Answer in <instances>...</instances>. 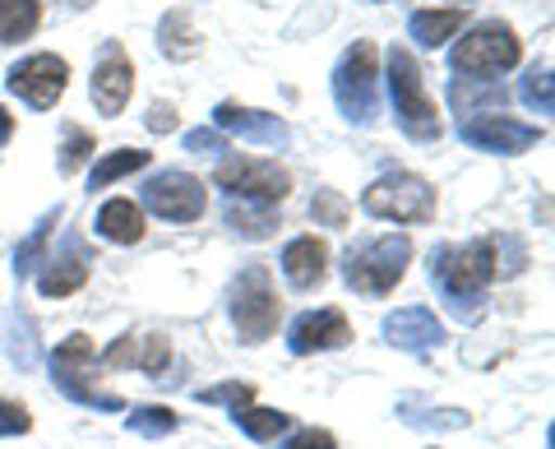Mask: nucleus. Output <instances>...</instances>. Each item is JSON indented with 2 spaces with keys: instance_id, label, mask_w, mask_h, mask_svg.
Masks as SVG:
<instances>
[{
  "instance_id": "473e14b6",
  "label": "nucleus",
  "mask_w": 555,
  "mask_h": 449,
  "mask_svg": "<svg viewBox=\"0 0 555 449\" xmlns=\"http://www.w3.org/2000/svg\"><path fill=\"white\" fill-rule=\"evenodd\" d=\"M195 399L199 403H232V408H241V403H250L255 399V385H246V380H232V385H214V389H195Z\"/></svg>"
},
{
  "instance_id": "20e7f679",
  "label": "nucleus",
  "mask_w": 555,
  "mask_h": 449,
  "mask_svg": "<svg viewBox=\"0 0 555 449\" xmlns=\"http://www.w3.org/2000/svg\"><path fill=\"white\" fill-rule=\"evenodd\" d=\"M524 61V42H518V33L505 24V20H481L463 33V42L454 47V75L463 79H495L514 70V65Z\"/></svg>"
},
{
  "instance_id": "9d476101",
  "label": "nucleus",
  "mask_w": 555,
  "mask_h": 449,
  "mask_svg": "<svg viewBox=\"0 0 555 449\" xmlns=\"http://www.w3.org/2000/svg\"><path fill=\"white\" fill-rule=\"evenodd\" d=\"M69 84V61L65 56H51V51H38V56H24L20 65L10 70V93L28 102L33 112H51L61 102Z\"/></svg>"
},
{
  "instance_id": "e433bc0d",
  "label": "nucleus",
  "mask_w": 555,
  "mask_h": 449,
  "mask_svg": "<svg viewBox=\"0 0 555 449\" xmlns=\"http://www.w3.org/2000/svg\"><path fill=\"white\" fill-rule=\"evenodd\" d=\"M177 126H181L177 107H171V102H153V107H149V130H153V134H171Z\"/></svg>"
},
{
  "instance_id": "6ab92c4d",
  "label": "nucleus",
  "mask_w": 555,
  "mask_h": 449,
  "mask_svg": "<svg viewBox=\"0 0 555 449\" xmlns=\"http://www.w3.org/2000/svg\"><path fill=\"white\" fill-rule=\"evenodd\" d=\"M449 98H454V107H459V120H467V116L505 112L509 89H505V84H495V79H454Z\"/></svg>"
},
{
  "instance_id": "423d86ee",
  "label": "nucleus",
  "mask_w": 555,
  "mask_h": 449,
  "mask_svg": "<svg viewBox=\"0 0 555 449\" xmlns=\"http://www.w3.org/2000/svg\"><path fill=\"white\" fill-rule=\"evenodd\" d=\"M232 324H236L241 343H264L278 334V324H283V297H278L264 265H250L232 283Z\"/></svg>"
},
{
  "instance_id": "4468645a",
  "label": "nucleus",
  "mask_w": 555,
  "mask_h": 449,
  "mask_svg": "<svg viewBox=\"0 0 555 449\" xmlns=\"http://www.w3.org/2000/svg\"><path fill=\"white\" fill-rule=\"evenodd\" d=\"M347 343H352V324H347V316H343V310H334V306L306 310V316H297V320H292V330H287V348L297 357L347 348Z\"/></svg>"
},
{
  "instance_id": "aec40b11",
  "label": "nucleus",
  "mask_w": 555,
  "mask_h": 449,
  "mask_svg": "<svg viewBox=\"0 0 555 449\" xmlns=\"http://www.w3.org/2000/svg\"><path fill=\"white\" fill-rule=\"evenodd\" d=\"M98 236L116 241V246H134L144 236V209L134 200H107L98 209Z\"/></svg>"
},
{
  "instance_id": "393cba45",
  "label": "nucleus",
  "mask_w": 555,
  "mask_h": 449,
  "mask_svg": "<svg viewBox=\"0 0 555 449\" xmlns=\"http://www.w3.org/2000/svg\"><path fill=\"white\" fill-rule=\"evenodd\" d=\"M158 47L167 51L171 61H190V56H199V33L195 24H190V14L185 10H171L163 28H158Z\"/></svg>"
},
{
  "instance_id": "4be33fe9",
  "label": "nucleus",
  "mask_w": 555,
  "mask_h": 449,
  "mask_svg": "<svg viewBox=\"0 0 555 449\" xmlns=\"http://www.w3.org/2000/svg\"><path fill=\"white\" fill-rule=\"evenodd\" d=\"M83 283H89V260H83L79 251H65V255H56V260H47L38 292L42 297H69V292H79Z\"/></svg>"
},
{
  "instance_id": "f03ea898",
  "label": "nucleus",
  "mask_w": 555,
  "mask_h": 449,
  "mask_svg": "<svg viewBox=\"0 0 555 449\" xmlns=\"http://www.w3.org/2000/svg\"><path fill=\"white\" fill-rule=\"evenodd\" d=\"M430 279L454 310H463V302H481L486 287L495 283V236H477L467 246H440L430 255Z\"/></svg>"
},
{
  "instance_id": "4c0bfd02",
  "label": "nucleus",
  "mask_w": 555,
  "mask_h": 449,
  "mask_svg": "<svg viewBox=\"0 0 555 449\" xmlns=\"http://www.w3.org/2000/svg\"><path fill=\"white\" fill-rule=\"evenodd\" d=\"M10 134H14V116L0 107V144H10Z\"/></svg>"
},
{
  "instance_id": "412c9836",
  "label": "nucleus",
  "mask_w": 555,
  "mask_h": 449,
  "mask_svg": "<svg viewBox=\"0 0 555 449\" xmlns=\"http://www.w3.org/2000/svg\"><path fill=\"white\" fill-rule=\"evenodd\" d=\"M467 24V5H449V10H416L412 20H408V33H412V42H422L426 51L430 47H444V42H454V33Z\"/></svg>"
},
{
  "instance_id": "39448f33",
  "label": "nucleus",
  "mask_w": 555,
  "mask_h": 449,
  "mask_svg": "<svg viewBox=\"0 0 555 449\" xmlns=\"http://www.w3.org/2000/svg\"><path fill=\"white\" fill-rule=\"evenodd\" d=\"M379 47L375 42H352L343 51L334 70V102L352 126H371L379 116Z\"/></svg>"
},
{
  "instance_id": "72a5a7b5",
  "label": "nucleus",
  "mask_w": 555,
  "mask_h": 449,
  "mask_svg": "<svg viewBox=\"0 0 555 449\" xmlns=\"http://www.w3.org/2000/svg\"><path fill=\"white\" fill-rule=\"evenodd\" d=\"M24 431H33L28 408H24V403L0 399V436H24Z\"/></svg>"
},
{
  "instance_id": "f257e3e1",
  "label": "nucleus",
  "mask_w": 555,
  "mask_h": 449,
  "mask_svg": "<svg viewBox=\"0 0 555 449\" xmlns=\"http://www.w3.org/2000/svg\"><path fill=\"white\" fill-rule=\"evenodd\" d=\"M389 102H393V120L398 130L408 134L412 144H436L444 126H440V112L430 102L426 84H422V65L408 47H389Z\"/></svg>"
},
{
  "instance_id": "0eeeda50",
  "label": "nucleus",
  "mask_w": 555,
  "mask_h": 449,
  "mask_svg": "<svg viewBox=\"0 0 555 449\" xmlns=\"http://www.w3.org/2000/svg\"><path fill=\"white\" fill-rule=\"evenodd\" d=\"M214 185L228 190L241 204H283L292 190V171L278 167L273 158H255V153H236V158H222L214 171Z\"/></svg>"
},
{
  "instance_id": "bb28decb",
  "label": "nucleus",
  "mask_w": 555,
  "mask_h": 449,
  "mask_svg": "<svg viewBox=\"0 0 555 449\" xmlns=\"http://www.w3.org/2000/svg\"><path fill=\"white\" fill-rule=\"evenodd\" d=\"M228 228L241 232V236L264 241V236L278 228V218H273L269 204H232V209H228Z\"/></svg>"
},
{
  "instance_id": "9b49d317",
  "label": "nucleus",
  "mask_w": 555,
  "mask_h": 449,
  "mask_svg": "<svg viewBox=\"0 0 555 449\" xmlns=\"http://www.w3.org/2000/svg\"><path fill=\"white\" fill-rule=\"evenodd\" d=\"M144 209L167 222H199L208 209L204 181L190 177V171H158V177L144 181Z\"/></svg>"
},
{
  "instance_id": "5701e85b",
  "label": "nucleus",
  "mask_w": 555,
  "mask_h": 449,
  "mask_svg": "<svg viewBox=\"0 0 555 449\" xmlns=\"http://www.w3.org/2000/svg\"><path fill=\"white\" fill-rule=\"evenodd\" d=\"M42 24V0H0V42H24Z\"/></svg>"
},
{
  "instance_id": "7c9ffc66",
  "label": "nucleus",
  "mask_w": 555,
  "mask_h": 449,
  "mask_svg": "<svg viewBox=\"0 0 555 449\" xmlns=\"http://www.w3.org/2000/svg\"><path fill=\"white\" fill-rule=\"evenodd\" d=\"M61 218V209L56 214H47L42 222H38V232H33L24 246H20V255H14V273H20V279H28L33 269H38V260H42V251H47V236H51V222Z\"/></svg>"
},
{
  "instance_id": "1a4fd4ad",
  "label": "nucleus",
  "mask_w": 555,
  "mask_h": 449,
  "mask_svg": "<svg viewBox=\"0 0 555 449\" xmlns=\"http://www.w3.org/2000/svg\"><path fill=\"white\" fill-rule=\"evenodd\" d=\"M93 338L89 334H69L56 352H51V380H56V389L65 399H75L83 408H107V412H120L126 403L116 399V394H102L93 385Z\"/></svg>"
},
{
  "instance_id": "c756f323",
  "label": "nucleus",
  "mask_w": 555,
  "mask_h": 449,
  "mask_svg": "<svg viewBox=\"0 0 555 449\" xmlns=\"http://www.w3.org/2000/svg\"><path fill=\"white\" fill-rule=\"evenodd\" d=\"M518 98H524V107H532L537 116H551V112H555V98H551V65H542V70H528Z\"/></svg>"
},
{
  "instance_id": "f704fd0d",
  "label": "nucleus",
  "mask_w": 555,
  "mask_h": 449,
  "mask_svg": "<svg viewBox=\"0 0 555 449\" xmlns=\"http://www.w3.org/2000/svg\"><path fill=\"white\" fill-rule=\"evenodd\" d=\"M185 149L190 153H228V134H222V130H190Z\"/></svg>"
},
{
  "instance_id": "dca6fc26",
  "label": "nucleus",
  "mask_w": 555,
  "mask_h": 449,
  "mask_svg": "<svg viewBox=\"0 0 555 449\" xmlns=\"http://www.w3.org/2000/svg\"><path fill=\"white\" fill-rule=\"evenodd\" d=\"M385 338L393 343V348H403V352H430V348H440L444 343V324H440L436 310L403 306V310H393V316L385 320Z\"/></svg>"
},
{
  "instance_id": "a878e982",
  "label": "nucleus",
  "mask_w": 555,
  "mask_h": 449,
  "mask_svg": "<svg viewBox=\"0 0 555 449\" xmlns=\"http://www.w3.org/2000/svg\"><path fill=\"white\" fill-rule=\"evenodd\" d=\"M232 422L246 431L250 440H278V436H283V431L292 426L287 412H278V408H255V403L232 408Z\"/></svg>"
},
{
  "instance_id": "2f4dec72",
  "label": "nucleus",
  "mask_w": 555,
  "mask_h": 449,
  "mask_svg": "<svg viewBox=\"0 0 555 449\" xmlns=\"http://www.w3.org/2000/svg\"><path fill=\"white\" fill-rule=\"evenodd\" d=\"M310 214H315L320 228H347V218H352V209H347V200L338 195V190H315Z\"/></svg>"
},
{
  "instance_id": "f8f14e48",
  "label": "nucleus",
  "mask_w": 555,
  "mask_h": 449,
  "mask_svg": "<svg viewBox=\"0 0 555 449\" xmlns=\"http://www.w3.org/2000/svg\"><path fill=\"white\" fill-rule=\"evenodd\" d=\"M459 134L463 144H473L481 153H528L537 140H542V126H524V120H514L505 112H491V116H467L459 120Z\"/></svg>"
},
{
  "instance_id": "7ed1b4c3",
  "label": "nucleus",
  "mask_w": 555,
  "mask_h": 449,
  "mask_svg": "<svg viewBox=\"0 0 555 449\" xmlns=\"http://www.w3.org/2000/svg\"><path fill=\"white\" fill-rule=\"evenodd\" d=\"M412 265V236L408 232H389V236H371L357 251H347L343 279L361 297H389L403 283V273Z\"/></svg>"
},
{
  "instance_id": "ddd939ff",
  "label": "nucleus",
  "mask_w": 555,
  "mask_h": 449,
  "mask_svg": "<svg viewBox=\"0 0 555 449\" xmlns=\"http://www.w3.org/2000/svg\"><path fill=\"white\" fill-rule=\"evenodd\" d=\"M214 130L236 134V140H250V144H264V149H287L292 144V130H287L283 116L259 112V107H241V102H218Z\"/></svg>"
},
{
  "instance_id": "c9c22d12",
  "label": "nucleus",
  "mask_w": 555,
  "mask_h": 449,
  "mask_svg": "<svg viewBox=\"0 0 555 449\" xmlns=\"http://www.w3.org/2000/svg\"><path fill=\"white\" fill-rule=\"evenodd\" d=\"M283 449H338V440L328 436V431H315V426H306V431H297Z\"/></svg>"
},
{
  "instance_id": "6e6552de",
  "label": "nucleus",
  "mask_w": 555,
  "mask_h": 449,
  "mask_svg": "<svg viewBox=\"0 0 555 449\" xmlns=\"http://www.w3.org/2000/svg\"><path fill=\"white\" fill-rule=\"evenodd\" d=\"M361 209L371 218H385V222H430L436 214V185L416 171H393V177H379L366 195H361Z\"/></svg>"
},
{
  "instance_id": "b1692460",
  "label": "nucleus",
  "mask_w": 555,
  "mask_h": 449,
  "mask_svg": "<svg viewBox=\"0 0 555 449\" xmlns=\"http://www.w3.org/2000/svg\"><path fill=\"white\" fill-rule=\"evenodd\" d=\"M149 158H153V153H144V149H116V153H107V158L93 163L89 190H107V185H116L120 177H130V171H144Z\"/></svg>"
},
{
  "instance_id": "cd10ccee",
  "label": "nucleus",
  "mask_w": 555,
  "mask_h": 449,
  "mask_svg": "<svg viewBox=\"0 0 555 449\" xmlns=\"http://www.w3.org/2000/svg\"><path fill=\"white\" fill-rule=\"evenodd\" d=\"M89 158H93V130H83V126L69 120V126H65V144H61V171H65V177H75V171Z\"/></svg>"
},
{
  "instance_id": "a211bd4d",
  "label": "nucleus",
  "mask_w": 555,
  "mask_h": 449,
  "mask_svg": "<svg viewBox=\"0 0 555 449\" xmlns=\"http://www.w3.org/2000/svg\"><path fill=\"white\" fill-rule=\"evenodd\" d=\"M283 273L297 292H315L328 279V246L320 236H297L283 246Z\"/></svg>"
},
{
  "instance_id": "f3484780",
  "label": "nucleus",
  "mask_w": 555,
  "mask_h": 449,
  "mask_svg": "<svg viewBox=\"0 0 555 449\" xmlns=\"http://www.w3.org/2000/svg\"><path fill=\"white\" fill-rule=\"evenodd\" d=\"M167 361H171V343L163 334H126V338H116L112 348L98 357V367H107V371L134 367L144 375H163Z\"/></svg>"
},
{
  "instance_id": "c85d7f7f",
  "label": "nucleus",
  "mask_w": 555,
  "mask_h": 449,
  "mask_svg": "<svg viewBox=\"0 0 555 449\" xmlns=\"http://www.w3.org/2000/svg\"><path fill=\"white\" fill-rule=\"evenodd\" d=\"M126 426L134 431V436L158 440V436H171V431H177V412L171 408H130Z\"/></svg>"
},
{
  "instance_id": "2eb2a0df",
  "label": "nucleus",
  "mask_w": 555,
  "mask_h": 449,
  "mask_svg": "<svg viewBox=\"0 0 555 449\" xmlns=\"http://www.w3.org/2000/svg\"><path fill=\"white\" fill-rule=\"evenodd\" d=\"M130 93H134V65L120 47H112L107 56L93 65V107L102 116H120L130 107Z\"/></svg>"
}]
</instances>
